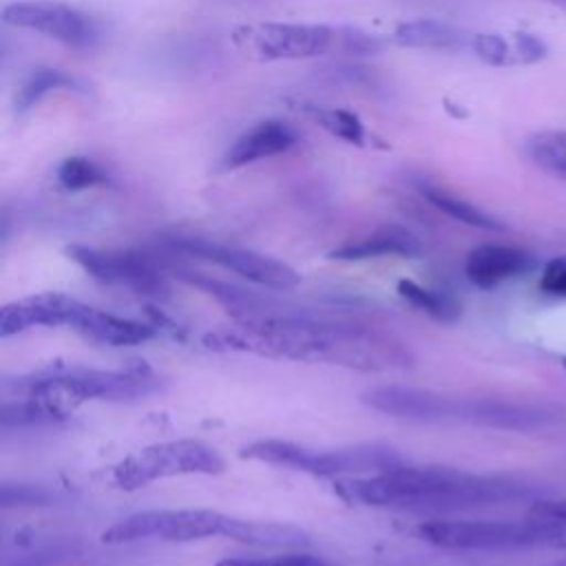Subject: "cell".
<instances>
[{
  "label": "cell",
  "instance_id": "6da1fadb",
  "mask_svg": "<svg viewBox=\"0 0 566 566\" xmlns=\"http://www.w3.org/2000/svg\"><path fill=\"white\" fill-rule=\"evenodd\" d=\"M203 343L214 352L327 363L358 371L405 369L413 363L409 347L391 334L303 312L234 318V325L208 332Z\"/></svg>",
  "mask_w": 566,
  "mask_h": 566
},
{
  "label": "cell",
  "instance_id": "7a4b0ae2",
  "mask_svg": "<svg viewBox=\"0 0 566 566\" xmlns=\"http://www.w3.org/2000/svg\"><path fill=\"white\" fill-rule=\"evenodd\" d=\"M338 493L352 502L400 511H462L531 500L535 489L502 475H475L449 467H407L358 480H340Z\"/></svg>",
  "mask_w": 566,
  "mask_h": 566
},
{
  "label": "cell",
  "instance_id": "3957f363",
  "mask_svg": "<svg viewBox=\"0 0 566 566\" xmlns=\"http://www.w3.org/2000/svg\"><path fill=\"white\" fill-rule=\"evenodd\" d=\"M360 400L387 416L418 420V422H471L489 427L522 429L535 420L533 411L522 407L478 400V398H453L431 389L405 387V385H378L360 394Z\"/></svg>",
  "mask_w": 566,
  "mask_h": 566
},
{
  "label": "cell",
  "instance_id": "277c9868",
  "mask_svg": "<svg viewBox=\"0 0 566 566\" xmlns=\"http://www.w3.org/2000/svg\"><path fill=\"white\" fill-rule=\"evenodd\" d=\"M11 387L20 396L42 398L60 409L84 400H135L161 389V380L148 367L93 369V367H49L38 374L15 378Z\"/></svg>",
  "mask_w": 566,
  "mask_h": 566
},
{
  "label": "cell",
  "instance_id": "5b68a950",
  "mask_svg": "<svg viewBox=\"0 0 566 566\" xmlns=\"http://www.w3.org/2000/svg\"><path fill=\"white\" fill-rule=\"evenodd\" d=\"M418 537L455 551H511L566 539V528L542 520H431L418 526Z\"/></svg>",
  "mask_w": 566,
  "mask_h": 566
},
{
  "label": "cell",
  "instance_id": "8992f818",
  "mask_svg": "<svg viewBox=\"0 0 566 566\" xmlns=\"http://www.w3.org/2000/svg\"><path fill=\"white\" fill-rule=\"evenodd\" d=\"M226 469L223 458L214 447L201 440H170L144 447L142 451L124 458L113 469V480L119 489L133 491L155 480L172 475H217Z\"/></svg>",
  "mask_w": 566,
  "mask_h": 566
},
{
  "label": "cell",
  "instance_id": "52a82bcc",
  "mask_svg": "<svg viewBox=\"0 0 566 566\" xmlns=\"http://www.w3.org/2000/svg\"><path fill=\"white\" fill-rule=\"evenodd\" d=\"M232 515L212 509H155L133 513L102 533L106 544H128L159 537L166 542H192L212 535L226 537Z\"/></svg>",
  "mask_w": 566,
  "mask_h": 566
},
{
  "label": "cell",
  "instance_id": "ba28073f",
  "mask_svg": "<svg viewBox=\"0 0 566 566\" xmlns=\"http://www.w3.org/2000/svg\"><path fill=\"white\" fill-rule=\"evenodd\" d=\"M336 31L325 24L261 22L239 27L234 42L259 60H307L332 49Z\"/></svg>",
  "mask_w": 566,
  "mask_h": 566
},
{
  "label": "cell",
  "instance_id": "9c48e42d",
  "mask_svg": "<svg viewBox=\"0 0 566 566\" xmlns=\"http://www.w3.org/2000/svg\"><path fill=\"white\" fill-rule=\"evenodd\" d=\"M172 245L181 252L195 254L199 259L212 261L226 270H232L234 274L261 285V287H270V290H292L301 283V274L268 254L254 252V250H245V248H237V245H226V243H217L210 239H201V237H179L172 241Z\"/></svg>",
  "mask_w": 566,
  "mask_h": 566
},
{
  "label": "cell",
  "instance_id": "30bf717a",
  "mask_svg": "<svg viewBox=\"0 0 566 566\" xmlns=\"http://www.w3.org/2000/svg\"><path fill=\"white\" fill-rule=\"evenodd\" d=\"M2 20L20 29L42 33L44 38L57 40L73 49H88L97 42L93 20L86 13L55 0L11 2L2 9Z\"/></svg>",
  "mask_w": 566,
  "mask_h": 566
},
{
  "label": "cell",
  "instance_id": "8fae6325",
  "mask_svg": "<svg viewBox=\"0 0 566 566\" xmlns=\"http://www.w3.org/2000/svg\"><path fill=\"white\" fill-rule=\"evenodd\" d=\"M69 256L82 265L93 279L108 285H126L139 294L159 296L166 292L164 272L142 252L95 250L88 245H69Z\"/></svg>",
  "mask_w": 566,
  "mask_h": 566
},
{
  "label": "cell",
  "instance_id": "7c38bea8",
  "mask_svg": "<svg viewBox=\"0 0 566 566\" xmlns=\"http://www.w3.org/2000/svg\"><path fill=\"white\" fill-rule=\"evenodd\" d=\"M80 301L62 292H40L7 303L0 310V336L9 338L31 327H60L73 323Z\"/></svg>",
  "mask_w": 566,
  "mask_h": 566
},
{
  "label": "cell",
  "instance_id": "4fadbf2b",
  "mask_svg": "<svg viewBox=\"0 0 566 566\" xmlns=\"http://www.w3.org/2000/svg\"><path fill=\"white\" fill-rule=\"evenodd\" d=\"M535 265H537L535 256L522 248L484 243L469 252L464 272L473 285L482 290H491L504 281L528 274L531 270H535Z\"/></svg>",
  "mask_w": 566,
  "mask_h": 566
},
{
  "label": "cell",
  "instance_id": "5bb4252c",
  "mask_svg": "<svg viewBox=\"0 0 566 566\" xmlns=\"http://www.w3.org/2000/svg\"><path fill=\"white\" fill-rule=\"evenodd\" d=\"M405 464L402 455L382 442L354 444L334 451H314L312 469L314 475H349V473H382Z\"/></svg>",
  "mask_w": 566,
  "mask_h": 566
},
{
  "label": "cell",
  "instance_id": "9a60e30c",
  "mask_svg": "<svg viewBox=\"0 0 566 566\" xmlns=\"http://www.w3.org/2000/svg\"><path fill=\"white\" fill-rule=\"evenodd\" d=\"M71 327L75 332H80L84 338L99 343V345H111V347L142 345L157 336V327L150 323L122 318L111 312L91 307L86 303H80Z\"/></svg>",
  "mask_w": 566,
  "mask_h": 566
},
{
  "label": "cell",
  "instance_id": "2e32d148",
  "mask_svg": "<svg viewBox=\"0 0 566 566\" xmlns=\"http://www.w3.org/2000/svg\"><path fill=\"white\" fill-rule=\"evenodd\" d=\"M298 142V135L292 126L279 119H265L241 133L234 144L223 155L226 168H241L274 155L287 153Z\"/></svg>",
  "mask_w": 566,
  "mask_h": 566
},
{
  "label": "cell",
  "instance_id": "e0dca14e",
  "mask_svg": "<svg viewBox=\"0 0 566 566\" xmlns=\"http://www.w3.org/2000/svg\"><path fill=\"white\" fill-rule=\"evenodd\" d=\"M471 49L489 66L535 64L548 53L544 40L526 31H517L511 35L475 33L471 38Z\"/></svg>",
  "mask_w": 566,
  "mask_h": 566
},
{
  "label": "cell",
  "instance_id": "ac0fdd59",
  "mask_svg": "<svg viewBox=\"0 0 566 566\" xmlns=\"http://www.w3.org/2000/svg\"><path fill=\"white\" fill-rule=\"evenodd\" d=\"M420 250H422L420 241L409 230H405L400 226H385L358 241L343 243L340 248L332 250L329 256L340 259V261H360V259L385 256V254L416 256V254H420Z\"/></svg>",
  "mask_w": 566,
  "mask_h": 566
},
{
  "label": "cell",
  "instance_id": "d6986e66",
  "mask_svg": "<svg viewBox=\"0 0 566 566\" xmlns=\"http://www.w3.org/2000/svg\"><path fill=\"white\" fill-rule=\"evenodd\" d=\"M234 542L263 546V548H303L310 544V535L285 522H259V520H241L232 517L228 526V535Z\"/></svg>",
  "mask_w": 566,
  "mask_h": 566
},
{
  "label": "cell",
  "instance_id": "ffe728a7",
  "mask_svg": "<svg viewBox=\"0 0 566 566\" xmlns=\"http://www.w3.org/2000/svg\"><path fill=\"white\" fill-rule=\"evenodd\" d=\"M394 42L405 49H431V51H458L467 44V35L440 20H407L394 31Z\"/></svg>",
  "mask_w": 566,
  "mask_h": 566
},
{
  "label": "cell",
  "instance_id": "44dd1931",
  "mask_svg": "<svg viewBox=\"0 0 566 566\" xmlns=\"http://www.w3.org/2000/svg\"><path fill=\"white\" fill-rule=\"evenodd\" d=\"M420 192L433 208H438L440 212L449 214L451 219H455L460 223H467V226L478 228V230H493V232L504 230V223L500 219L484 212L475 203H471L462 197H455L453 192H447V190H442L438 186H429V184H422Z\"/></svg>",
  "mask_w": 566,
  "mask_h": 566
},
{
  "label": "cell",
  "instance_id": "7402d4cb",
  "mask_svg": "<svg viewBox=\"0 0 566 566\" xmlns=\"http://www.w3.org/2000/svg\"><path fill=\"white\" fill-rule=\"evenodd\" d=\"M524 153L539 170L566 181V130H539L526 137Z\"/></svg>",
  "mask_w": 566,
  "mask_h": 566
},
{
  "label": "cell",
  "instance_id": "603a6c76",
  "mask_svg": "<svg viewBox=\"0 0 566 566\" xmlns=\"http://www.w3.org/2000/svg\"><path fill=\"white\" fill-rule=\"evenodd\" d=\"M66 418V411L33 396H22L20 400H4L0 411L2 427H27V424H51Z\"/></svg>",
  "mask_w": 566,
  "mask_h": 566
},
{
  "label": "cell",
  "instance_id": "cb8c5ba5",
  "mask_svg": "<svg viewBox=\"0 0 566 566\" xmlns=\"http://www.w3.org/2000/svg\"><path fill=\"white\" fill-rule=\"evenodd\" d=\"M398 294L413 307H418L420 312H427L431 318L442 321V323H451L460 316V305L455 298H451L444 292L438 290H429L411 279H400L398 281Z\"/></svg>",
  "mask_w": 566,
  "mask_h": 566
},
{
  "label": "cell",
  "instance_id": "d4e9b609",
  "mask_svg": "<svg viewBox=\"0 0 566 566\" xmlns=\"http://www.w3.org/2000/svg\"><path fill=\"white\" fill-rule=\"evenodd\" d=\"M73 84H75V80L69 73L60 71V69L40 66L35 71H31L29 77L20 84V88L15 93V108L20 113L29 111L31 106H35L51 91L66 88V86H73Z\"/></svg>",
  "mask_w": 566,
  "mask_h": 566
},
{
  "label": "cell",
  "instance_id": "484cf974",
  "mask_svg": "<svg viewBox=\"0 0 566 566\" xmlns=\"http://www.w3.org/2000/svg\"><path fill=\"white\" fill-rule=\"evenodd\" d=\"M57 181L64 190L77 192V190H86V188L104 184L106 172L93 159L82 157V155H73V157H66L57 166Z\"/></svg>",
  "mask_w": 566,
  "mask_h": 566
},
{
  "label": "cell",
  "instance_id": "4316f807",
  "mask_svg": "<svg viewBox=\"0 0 566 566\" xmlns=\"http://www.w3.org/2000/svg\"><path fill=\"white\" fill-rule=\"evenodd\" d=\"M314 119L334 137L347 144H363L365 142V126L363 122L345 111V108H310Z\"/></svg>",
  "mask_w": 566,
  "mask_h": 566
},
{
  "label": "cell",
  "instance_id": "83f0119b",
  "mask_svg": "<svg viewBox=\"0 0 566 566\" xmlns=\"http://www.w3.org/2000/svg\"><path fill=\"white\" fill-rule=\"evenodd\" d=\"M214 566H332L310 553H285L272 557H223Z\"/></svg>",
  "mask_w": 566,
  "mask_h": 566
},
{
  "label": "cell",
  "instance_id": "f1b7e54d",
  "mask_svg": "<svg viewBox=\"0 0 566 566\" xmlns=\"http://www.w3.org/2000/svg\"><path fill=\"white\" fill-rule=\"evenodd\" d=\"M51 493L42 486H33V484H2V495L0 502L4 509L9 506H44L51 502Z\"/></svg>",
  "mask_w": 566,
  "mask_h": 566
},
{
  "label": "cell",
  "instance_id": "f546056e",
  "mask_svg": "<svg viewBox=\"0 0 566 566\" xmlns=\"http://www.w3.org/2000/svg\"><path fill=\"white\" fill-rule=\"evenodd\" d=\"M539 287L548 294L566 296V256H557L544 265Z\"/></svg>",
  "mask_w": 566,
  "mask_h": 566
},
{
  "label": "cell",
  "instance_id": "4dcf8cb0",
  "mask_svg": "<svg viewBox=\"0 0 566 566\" xmlns=\"http://www.w3.org/2000/svg\"><path fill=\"white\" fill-rule=\"evenodd\" d=\"M533 520H542L548 524H557L566 528V497L562 500H537L526 513Z\"/></svg>",
  "mask_w": 566,
  "mask_h": 566
},
{
  "label": "cell",
  "instance_id": "1f68e13d",
  "mask_svg": "<svg viewBox=\"0 0 566 566\" xmlns=\"http://www.w3.org/2000/svg\"><path fill=\"white\" fill-rule=\"evenodd\" d=\"M343 46L347 53H371L378 49V42L360 31L349 29L347 35H343Z\"/></svg>",
  "mask_w": 566,
  "mask_h": 566
},
{
  "label": "cell",
  "instance_id": "d6a6232c",
  "mask_svg": "<svg viewBox=\"0 0 566 566\" xmlns=\"http://www.w3.org/2000/svg\"><path fill=\"white\" fill-rule=\"evenodd\" d=\"M548 2H551V4H557L559 9H564V11H566V0H548Z\"/></svg>",
  "mask_w": 566,
  "mask_h": 566
},
{
  "label": "cell",
  "instance_id": "836d02e7",
  "mask_svg": "<svg viewBox=\"0 0 566 566\" xmlns=\"http://www.w3.org/2000/svg\"><path fill=\"white\" fill-rule=\"evenodd\" d=\"M548 566H566V555L562 557V559H557V562H553V564H548Z\"/></svg>",
  "mask_w": 566,
  "mask_h": 566
},
{
  "label": "cell",
  "instance_id": "e575fe53",
  "mask_svg": "<svg viewBox=\"0 0 566 566\" xmlns=\"http://www.w3.org/2000/svg\"><path fill=\"white\" fill-rule=\"evenodd\" d=\"M562 365H564V369H566V358H564V363H562Z\"/></svg>",
  "mask_w": 566,
  "mask_h": 566
}]
</instances>
